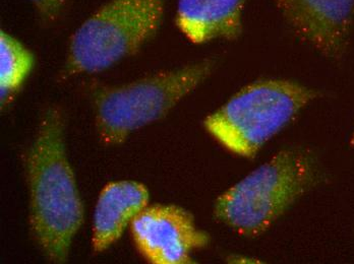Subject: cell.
Wrapping results in <instances>:
<instances>
[{
    "mask_svg": "<svg viewBox=\"0 0 354 264\" xmlns=\"http://www.w3.org/2000/svg\"><path fill=\"white\" fill-rule=\"evenodd\" d=\"M32 235L53 263L68 261L73 238L85 220L75 174L64 141V115L45 111L25 154Z\"/></svg>",
    "mask_w": 354,
    "mask_h": 264,
    "instance_id": "1",
    "label": "cell"
},
{
    "mask_svg": "<svg viewBox=\"0 0 354 264\" xmlns=\"http://www.w3.org/2000/svg\"><path fill=\"white\" fill-rule=\"evenodd\" d=\"M319 180L316 156L302 148H287L222 193L214 216L241 237H259Z\"/></svg>",
    "mask_w": 354,
    "mask_h": 264,
    "instance_id": "2",
    "label": "cell"
},
{
    "mask_svg": "<svg viewBox=\"0 0 354 264\" xmlns=\"http://www.w3.org/2000/svg\"><path fill=\"white\" fill-rule=\"evenodd\" d=\"M319 96L316 90L290 79H260L207 116L204 126L228 151L254 158Z\"/></svg>",
    "mask_w": 354,
    "mask_h": 264,
    "instance_id": "3",
    "label": "cell"
},
{
    "mask_svg": "<svg viewBox=\"0 0 354 264\" xmlns=\"http://www.w3.org/2000/svg\"><path fill=\"white\" fill-rule=\"evenodd\" d=\"M215 65V60H201L99 92L95 124L101 143L120 145L136 130L165 117L212 74Z\"/></svg>",
    "mask_w": 354,
    "mask_h": 264,
    "instance_id": "4",
    "label": "cell"
},
{
    "mask_svg": "<svg viewBox=\"0 0 354 264\" xmlns=\"http://www.w3.org/2000/svg\"><path fill=\"white\" fill-rule=\"evenodd\" d=\"M164 10V0H109L71 36L66 70L97 74L136 54L158 33Z\"/></svg>",
    "mask_w": 354,
    "mask_h": 264,
    "instance_id": "5",
    "label": "cell"
},
{
    "mask_svg": "<svg viewBox=\"0 0 354 264\" xmlns=\"http://www.w3.org/2000/svg\"><path fill=\"white\" fill-rule=\"evenodd\" d=\"M129 227L140 254L153 264L193 263L194 251L210 243L193 214L176 205H148Z\"/></svg>",
    "mask_w": 354,
    "mask_h": 264,
    "instance_id": "6",
    "label": "cell"
},
{
    "mask_svg": "<svg viewBox=\"0 0 354 264\" xmlns=\"http://www.w3.org/2000/svg\"><path fill=\"white\" fill-rule=\"evenodd\" d=\"M293 33L323 57L339 60L348 48L354 0H273Z\"/></svg>",
    "mask_w": 354,
    "mask_h": 264,
    "instance_id": "7",
    "label": "cell"
},
{
    "mask_svg": "<svg viewBox=\"0 0 354 264\" xmlns=\"http://www.w3.org/2000/svg\"><path fill=\"white\" fill-rule=\"evenodd\" d=\"M148 188L133 180L111 182L99 194L93 216L92 247L96 253L113 245L138 214L148 207Z\"/></svg>",
    "mask_w": 354,
    "mask_h": 264,
    "instance_id": "8",
    "label": "cell"
},
{
    "mask_svg": "<svg viewBox=\"0 0 354 264\" xmlns=\"http://www.w3.org/2000/svg\"><path fill=\"white\" fill-rule=\"evenodd\" d=\"M247 0H177L176 23L191 42L236 40L243 33Z\"/></svg>",
    "mask_w": 354,
    "mask_h": 264,
    "instance_id": "9",
    "label": "cell"
},
{
    "mask_svg": "<svg viewBox=\"0 0 354 264\" xmlns=\"http://www.w3.org/2000/svg\"><path fill=\"white\" fill-rule=\"evenodd\" d=\"M35 64L33 53L14 36L0 33V93L1 99L19 90Z\"/></svg>",
    "mask_w": 354,
    "mask_h": 264,
    "instance_id": "10",
    "label": "cell"
},
{
    "mask_svg": "<svg viewBox=\"0 0 354 264\" xmlns=\"http://www.w3.org/2000/svg\"><path fill=\"white\" fill-rule=\"evenodd\" d=\"M38 12L39 17L46 21H54L64 14L68 0H29Z\"/></svg>",
    "mask_w": 354,
    "mask_h": 264,
    "instance_id": "11",
    "label": "cell"
},
{
    "mask_svg": "<svg viewBox=\"0 0 354 264\" xmlns=\"http://www.w3.org/2000/svg\"><path fill=\"white\" fill-rule=\"evenodd\" d=\"M351 145H353V147L354 148V130L353 133V136H351Z\"/></svg>",
    "mask_w": 354,
    "mask_h": 264,
    "instance_id": "12",
    "label": "cell"
}]
</instances>
